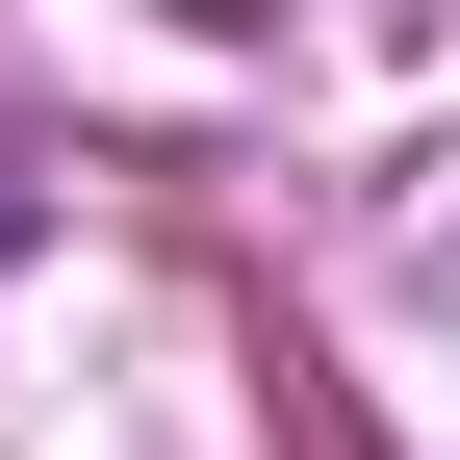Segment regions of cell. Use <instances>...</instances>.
Segmentation results:
<instances>
[]
</instances>
